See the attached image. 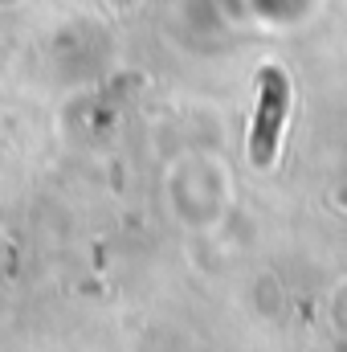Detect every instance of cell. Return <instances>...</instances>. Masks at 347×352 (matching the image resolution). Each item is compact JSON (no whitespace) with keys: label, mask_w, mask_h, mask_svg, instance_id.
<instances>
[{"label":"cell","mask_w":347,"mask_h":352,"mask_svg":"<svg viewBox=\"0 0 347 352\" xmlns=\"http://www.w3.org/2000/svg\"><path fill=\"white\" fill-rule=\"evenodd\" d=\"M286 111H290V82H286V74L282 70H265L261 87H258V115H254V127H250V156H254L258 168H270L274 156H278Z\"/></svg>","instance_id":"6da1fadb"}]
</instances>
